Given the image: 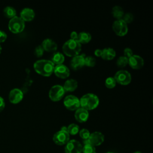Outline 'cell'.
I'll return each mask as SVG.
<instances>
[{
	"instance_id": "cell-1",
	"label": "cell",
	"mask_w": 153,
	"mask_h": 153,
	"mask_svg": "<svg viewBox=\"0 0 153 153\" xmlns=\"http://www.w3.org/2000/svg\"><path fill=\"white\" fill-rule=\"evenodd\" d=\"M33 68L39 74L45 76H48L54 72V65L51 60L41 59L34 63Z\"/></svg>"
},
{
	"instance_id": "cell-2",
	"label": "cell",
	"mask_w": 153,
	"mask_h": 153,
	"mask_svg": "<svg viewBox=\"0 0 153 153\" xmlns=\"http://www.w3.org/2000/svg\"><path fill=\"white\" fill-rule=\"evenodd\" d=\"M63 52L67 56L72 57L78 55L81 50V44L77 39H69L62 46Z\"/></svg>"
},
{
	"instance_id": "cell-3",
	"label": "cell",
	"mask_w": 153,
	"mask_h": 153,
	"mask_svg": "<svg viewBox=\"0 0 153 153\" xmlns=\"http://www.w3.org/2000/svg\"><path fill=\"white\" fill-rule=\"evenodd\" d=\"M79 102L81 108L88 111L96 108L99 105V100L96 94L93 93H87L80 98Z\"/></svg>"
},
{
	"instance_id": "cell-4",
	"label": "cell",
	"mask_w": 153,
	"mask_h": 153,
	"mask_svg": "<svg viewBox=\"0 0 153 153\" xmlns=\"http://www.w3.org/2000/svg\"><path fill=\"white\" fill-rule=\"evenodd\" d=\"M8 27L11 32L18 33L23 30L25 27V22L20 17L15 16L10 20Z\"/></svg>"
},
{
	"instance_id": "cell-5",
	"label": "cell",
	"mask_w": 153,
	"mask_h": 153,
	"mask_svg": "<svg viewBox=\"0 0 153 153\" xmlns=\"http://www.w3.org/2000/svg\"><path fill=\"white\" fill-rule=\"evenodd\" d=\"M70 136L68 131L59 130L56 132L53 136V142L59 146L66 145L70 140Z\"/></svg>"
},
{
	"instance_id": "cell-6",
	"label": "cell",
	"mask_w": 153,
	"mask_h": 153,
	"mask_svg": "<svg viewBox=\"0 0 153 153\" xmlns=\"http://www.w3.org/2000/svg\"><path fill=\"white\" fill-rule=\"evenodd\" d=\"M114 78L116 82L122 85H127L129 84L131 79L130 73L126 70L118 71Z\"/></svg>"
},
{
	"instance_id": "cell-7",
	"label": "cell",
	"mask_w": 153,
	"mask_h": 153,
	"mask_svg": "<svg viewBox=\"0 0 153 153\" xmlns=\"http://www.w3.org/2000/svg\"><path fill=\"white\" fill-rule=\"evenodd\" d=\"M112 29L115 33L119 36H124L128 32L127 23L122 19H117L112 24Z\"/></svg>"
},
{
	"instance_id": "cell-8",
	"label": "cell",
	"mask_w": 153,
	"mask_h": 153,
	"mask_svg": "<svg viewBox=\"0 0 153 153\" xmlns=\"http://www.w3.org/2000/svg\"><path fill=\"white\" fill-rule=\"evenodd\" d=\"M65 93L63 86L56 84L51 87L49 91V97L53 101H58L62 98Z\"/></svg>"
},
{
	"instance_id": "cell-9",
	"label": "cell",
	"mask_w": 153,
	"mask_h": 153,
	"mask_svg": "<svg viewBox=\"0 0 153 153\" xmlns=\"http://www.w3.org/2000/svg\"><path fill=\"white\" fill-rule=\"evenodd\" d=\"M82 146L81 143L75 139L69 140L65 145V153H81Z\"/></svg>"
},
{
	"instance_id": "cell-10",
	"label": "cell",
	"mask_w": 153,
	"mask_h": 153,
	"mask_svg": "<svg viewBox=\"0 0 153 153\" xmlns=\"http://www.w3.org/2000/svg\"><path fill=\"white\" fill-rule=\"evenodd\" d=\"M65 107L69 110H75L80 106L79 99L74 95H68L66 96L63 100Z\"/></svg>"
},
{
	"instance_id": "cell-11",
	"label": "cell",
	"mask_w": 153,
	"mask_h": 153,
	"mask_svg": "<svg viewBox=\"0 0 153 153\" xmlns=\"http://www.w3.org/2000/svg\"><path fill=\"white\" fill-rule=\"evenodd\" d=\"M104 135L100 131H94L90 133L88 139L89 143L94 146H99L104 141Z\"/></svg>"
},
{
	"instance_id": "cell-12",
	"label": "cell",
	"mask_w": 153,
	"mask_h": 153,
	"mask_svg": "<svg viewBox=\"0 0 153 153\" xmlns=\"http://www.w3.org/2000/svg\"><path fill=\"white\" fill-rule=\"evenodd\" d=\"M23 98V93L22 91L19 88H13L12 89L8 96L9 100L11 103L16 104L19 103Z\"/></svg>"
},
{
	"instance_id": "cell-13",
	"label": "cell",
	"mask_w": 153,
	"mask_h": 153,
	"mask_svg": "<svg viewBox=\"0 0 153 153\" xmlns=\"http://www.w3.org/2000/svg\"><path fill=\"white\" fill-rule=\"evenodd\" d=\"M129 65L133 69H140L144 64L143 58L137 54H133L128 59Z\"/></svg>"
},
{
	"instance_id": "cell-14",
	"label": "cell",
	"mask_w": 153,
	"mask_h": 153,
	"mask_svg": "<svg viewBox=\"0 0 153 153\" xmlns=\"http://www.w3.org/2000/svg\"><path fill=\"white\" fill-rule=\"evenodd\" d=\"M54 72L56 76L61 78H66L69 76L70 71L69 68L65 65L60 64L54 66Z\"/></svg>"
},
{
	"instance_id": "cell-15",
	"label": "cell",
	"mask_w": 153,
	"mask_h": 153,
	"mask_svg": "<svg viewBox=\"0 0 153 153\" xmlns=\"http://www.w3.org/2000/svg\"><path fill=\"white\" fill-rule=\"evenodd\" d=\"M71 67L74 70H78L84 65V57L81 55L74 56L71 60Z\"/></svg>"
},
{
	"instance_id": "cell-16",
	"label": "cell",
	"mask_w": 153,
	"mask_h": 153,
	"mask_svg": "<svg viewBox=\"0 0 153 153\" xmlns=\"http://www.w3.org/2000/svg\"><path fill=\"white\" fill-rule=\"evenodd\" d=\"M88 112L83 108H78L75 112V118L76 120L79 123L85 122L88 118Z\"/></svg>"
},
{
	"instance_id": "cell-17",
	"label": "cell",
	"mask_w": 153,
	"mask_h": 153,
	"mask_svg": "<svg viewBox=\"0 0 153 153\" xmlns=\"http://www.w3.org/2000/svg\"><path fill=\"white\" fill-rule=\"evenodd\" d=\"M44 50L47 51H54L57 48V45L56 42L50 38H46L42 42V45Z\"/></svg>"
},
{
	"instance_id": "cell-18",
	"label": "cell",
	"mask_w": 153,
	"mask_h": 153,
	"mask_svg": "<svg viewBox=\"0 0 153 153\" xmlns=\"http://www.w3.org/2000/svg\"><path fill=\"white\" fill-rule=\"evenodd\" d=\"M35 17V12L30 8H25L20 12V17L25 21H30Z\"/></svg>"
},
{
	"instance_id": "cell-19",
	"label": "cell",
	"mask_w": 153,
	"mask_h": 153,
	"mask_svg": "<svg viewBox=\"0 0 153 153\" xmlns=\"http://www.w3.org/2000/svg\"><path fill=\"white\" fill-rule=\"evenodd\" d=\"M78 86V82L75 79H67L63 85V88L65 91H73Z\"/></svg>"
},
{
	"instance_id": "cell-20",
	"label": "cell",
	"mask_w": 153,
	"mask_h": 153,
	"mask_svg": "<svg viewBox=\"0 0 153 153\" xmlns=\"http://www.w3.org/2000/svg\"><path fill=\"white\" fill-rule=\"evenodd\" d=\"M116 53L114 49L110 47L105 48L102 50L101 57L105 60L112 59L115 56Z\"/></svg>"
},
{
	"instance_id": "cell-21",
	"label": "cell",
	"mask_w": 153,
	"mask_h": 153,
	"mask_svg": "<svg viewBox=\"0 0 153 153\" xmlns=\"http://www.w3.org/2000/svg\"><path fill=\"white\" fill-rule=\"evenodd\" d=\"M65 60V57L63 54L60 52H55L53 54L51 57V62L54 63V65H60L62 64V63Z\"/></svg>"
},
{
	"instance_id": "cell-22",
	"label": "cell",
	"mask_w": 153,
	"mask_h": 153,
	"mask_svg": "<svg viewBox=\"0 0 153 153\" xmlns=\"http://www.w3.org/2000/svg\"><path fill=\"white\" fill-rule=\"evenodd\" d=\"M91 39V35L89 32H81L78 33L77 40L80 43L85 44L88 42Z\"/></svg>"
},
{
	"instance_id": "cell-23",
	"label": "cell",
	"mask_w": 153,
	"mask_h": 153,
	"mask_svg": "<svg viewBox=\"0 0 153 153\" xmlns=\"http://www.w3.org/2000/svg\"><path fill=\"white\" fill-rule=\"evenodd\" d=\"M124 14V11L121 7L119 5L113 7L112 9V14L115 18L117 19H121Z\"/></svg>"
},
{
	"instance_id": "cell-24",
	"label": "cell",
	"mask_w": 153,
	"mask_h": 153,
	"mask_svg": "<svg viewBox=\"0 0 153 153\" xmlns=\"http://www.w3.org/2000/svg\"><path fill=\"white\" fill-rule=\"evenodd\" d=\"M4 16L9 19H12L14 17L16 16V10L14 8L10 6H7L4 9Z\"/></svg>"
},
{
	"instance_id": "cell-25",
	"label": "cell",
	"mask_w": 153,
	"mask_h": 153,
	"mask_svg": "<svg viewBox=\"0 0 153 153\" xmlns=\"http://www.w3.org/2000/svg\"><path fill=\"white\" fill-rule=\"evenodd\" d=\"M79 126L75 123H72L67 127V131L69 135L70 134L75 135L79 132Z\"/></svg>"
},
{
	"instance_id": "cell-26",
	"label": "cell",
	"mask_w": 153,
	"mask_h": 153,
	"mask_svg": "<svg viewBox=\"0 0 153 153\" xmlns=\"http://www.w3.org/2000/svg\"><path fill=\"white\" fill-rule=\"evenodd\" d=\"M82 153H96V148L95 146H94L93 145L90 143L87 145H84V146H82Z\"/></svg>"
},
{
	"instance_id": "cell-27",
	"label": "cell",
	"mask_w": 153,
	"mask_h": 153,
	"mask_svg": "<svg viewBox=\"0 0 153 153\" xmlns=\"http://www.w3.org/2000/svg\"><path fill=\"white\" fill-rule=\"evenodd\" d=\"M96 59L93 56H87L84 57V65L89 67H93L96 65Z\"/></svg>"
},
{
	"instance_id": "cell-28",
	"label": "cell",
	"mask_w": 153,
	"mask_h": 153,
	"mask_svg": "<svg viewBox=\"0 0 153 153\" xmlns=\"http://www.w3.org/2000/svg\"><path fill=\"white\" fill-rule=\"evenodd\" d=\"M117 65L120 68H123L128 63V58L124 56L119 57L117 60Z\"/></svg>"
},
{
	"instance_id": "cell-29",
	"label": "cell",
	"mask_w": 153,
	"mask_h": 153,
	"mask_svg": "<svg viewBox=\"0 0 153 153\" xmlns=\"http://www.w3.org/2000/svg\"><path fill=\"white\" fill-rule=\"evenodd\" d=\"M116 81L115 80L114 77H108L106 80H105V85L108 87V88H113L116 85Z\"/></svg>"
},
{
	"instance_id": "cell-30",
	"label": "cell",
	"mask_w": 153,
	"mask_h": 153,
	"mask_svg": "<svg viewBox=\"0 0 153 153\" xmlns=\"http://www.w3.org/2000/svg\"><path fill=\"white\" fill-rule=\"evenodd\" d=\"M79 134L81 138H82L83 140H86L88 139L90 133L87 128H82L79 131Z\"/></svg>"
},
{
	"instance_id": "cell-31",
	"label": "cell",
	"mask_w": 153,
	"mask_h": 153,
	"mask_svg": "<svg viewBox=\"0 0 153 153\" xmlns=\"http://www.w3.org/2000/svg\"><path fill=\"white\" fill-rule=\"evenodd\" d=\"M133 19H134V16L132 13H127L126 14H124L121 19L124 20L126 23H131L133 20Z\"/></svg>"
},
{
	"instance_id": "cell-32",
	"label": "cell",
	"mask_w": 153,
	"mask_h": 153,
	"mask_svg": "<svg viewBox=\"0 0 153 153\" xmlns=\"http://www.w3.org/2000/svg\"><path fill=\"white\" fill-rule=\"evenodd\" d=\"M44 49L41 45H38L34 50V54L36 57H41L43 55Z\"/></svg>"
},
{
	"instance_id": "cell-33",
	"label": "cell",
	"mask_w": 153,
	"mask_h": 153,
	"mask_svg": "<svg viewBox=\"0 0 153 153\" xmlns=\"http://www.w3.org/2000/svg\"><path fill=\"white\" fill-rule=\"evenodd\" d=\"M133 55V51L130 48L127 47L124 50V56L128 59Z\"/></svg>"
},
{
	"instance_id": "cell-34",
	"label": "cell",
	"mask_w": 153,
	"mask_h": 153,
	"mask_svg": "<svg viewBox=\"0 0 153 153\" xmlns=\"http://www.w3.org/2000/svg\"><path fill=\"white\" fill-rule=\"evenodd\" d=\"M7 38V33L2 30H0V43L1 42H4Z\"/></svg>"
},
{
	"instance_id": "cell-35",
	"label": "cell",
	"mask_w": 153,
	"mask_h": 153,
	"mask_svg": "<svg viewBox=\"0 0 153 153\" xmlns=\"http://www.w3.org/2000/svg\"><path fill=\"white\" fill-rule=\"evenodd\" d=\"M5 106V103L4 99V98L0 96V112L4 109Z\"/></svg>"
},
{
	"instance_id": "cell-36",
	"label": "cell",
	"mask_w": 153,
	"mask_h": 153,
	"mask_svg": "<svg viewBox=\"0 0 153 153\" xmlns=\"http://www.w3.org/2000/svg\"><path fill=\"white\" fill-rule=\"evenodd\" d=\"M78 33L76 32L73 31L71 33V35H70L71 39H78Z\"/></svg>"
},
{
	"instance_id": "cell-37",
	"label": "cell",
	"mask_w": 153,
	"mask_h": 153,
	"mask_svg": "<svg viewBox=\"0 0 153 153\" xmlns=\"http://www.w3.org/2000/svg\"><path fill=\"white\" fill-rule=\"evenodd\" d=\"M94 54L97 56V57H100L102 55V50L101 49H99V48H97L96 50H95L94 51Z\"/></svg>"
},
{
	"instance_id": "cell-38",
	"label": "cell",
	"mask_w": 153,
	"mask_h": 153,
	"mask_svg": "<svg viewBox=\"0 0 153 153\" xmlns=\"http://www.w3.org/2000/svg\"><path fill=\"white\" fill-rule=\"evenodd\" d=\"M60 130H63V131H67V127L66 126H62L60 128Z\"/></svg>"
},
{
	"instance_id": "cell-39",
	"label": "cell",
	"mask_w": 153,
	"mask_h": 153,
	"mask_svg": "<svg viewBox=\"0 0 153 153\" xmlns=\"http://www.w3.org/2000/svg\"><path fill=\"white\" fill-rule=\"evenodd\" d=\"M1 51H2V47H1V45L0 44V54L1 53Z\"/></svg>"
},
{
	"instance_id": "cell-40",
	"label": "cell",
	"mask_w": 153,
	"mask_h": 153,
	"mask_svg": "<svg viewBox=\"0 0 153 153\" xmlns=\"http://www.w3.org/2000/svg\"><path fill=\"white\" fill-rule=\"evenodd\" d=\"M133 153H142L140 151H135L134 152H133Z\"/></svg>"
},
{
	"instance_id": "cell-41",
	"label": "cell",
	"mask_w": 153,
	"mask_h": 153,
	"mask_svg": "<svg viewBox=\"0 0 153 153\" xmlns=\"http://www.w3.org/2000/svg\"><path fill=\"white\" fill-rule=\"evenodd\" d=\"M106 153H114V152H106Z\"/></svg>"
}]
</instances>
